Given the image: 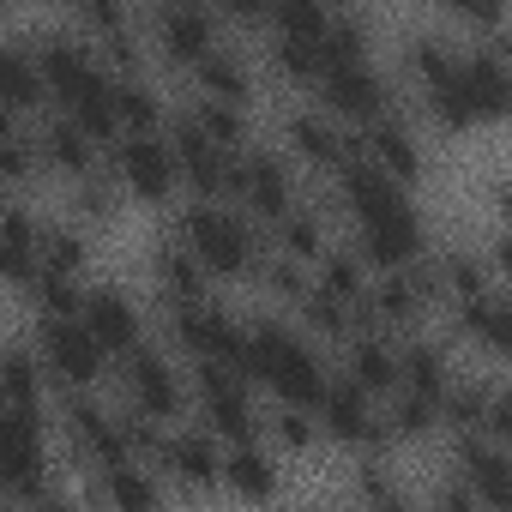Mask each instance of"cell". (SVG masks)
Wrapping results in <instances>:
<instances>
[{
	"instance_id": "cell-1",
	"label": "cell",
	"mask_w": 512,
	"mask_h": 512,
	"mask_svg": "<svg viewBox=\"0 0 512 512\" xmlns=\"http://www.w3.org/2000/svg\"><path fill=\"white\" fill-rule=\"evenodd\" d=\"M193 260L205 266V278L211 284H235V278H260V266H266V253H272V241H266V229L253 223L241 205H229V199H187L181 211H175V229H169Z\"/></svg>"
},
{
	"instance_id": "cell-2",
	"label": "cell",
	"mask_w": 512,
	"mask_h": 512,
	"mask_svg": "<svg viewBox=\"0 0 512 512\" xmlns=\"http://www.w3.org/2000/svg\"><path fill=\"white\" fill-rule=\"evenodd\" d=\"M247 380L272 392L278 404H302V410H320V398L332 392V368L314 350V338L278 314L247 320Z\"/></svg>"
},
{
	"instance_id": "cell-3",
	"label": "cell",
	"mask_w": 512,
	"mask_h": 512,
	"mask_svg": "<svg viewBox=\"0 0 512 512\" xmlns=\"http://www.w3.org/2000/svg\"><path fill=\"white\" fill-rule=\"evenodd\" d=\"M115 368H121V398H127L133 416H151L163 428L187 422V410H193V374L181 368V356L169 344H145V350H133Z\"/></svg>"
},
{
	"instance_id": "cell-4",
	"label": "cell",
	"mask_w": 512,
	"mask_h": 512,
	"mask_svg": "<svg viewBox=\"0 0 512 512\" xmlns=\"http://www.w3.org/2000/svg\"><path fill=\"white\" fill-rule=\"evenodd\" d=\"M229 205H241L260 229H272L302 205V169L284 157V145H247L229 175Z\"/></svg>"
},
{
	"instance_id": "cell-5",
	"label": "cell",
	"mask_w": 512,
	"mask_h": 512,
	"mask_svg": "<svg viewBox=\"0 0 512 512\" xmlns=\"http://www.w3.org/2000/svg\"><path fill=\"white\" fill-rule=\"evenodd\" d=\"M163 338H169V350H175L187 368L223 362V368H241V374H247V320L229 314L223 302L169 308V314H163Z\"/></svg>"
},
{
	"instance_id": "cell-6",
	"label": "cell",
	"mask_w": 512,
	"mask_h": 512,
	"mask_svg": "<svg viewBox=\"0 0 512 512\" xmlns=\"http://www.w3.org/2000/svg\"><path fill=\"white\" fill-rule=\"evenodd\" d=\"M284 157H290L296 169H308L314 181H338V175L362 157V145H356V133H350L344 121H332L320 103H296V109L284 115Z\"/></svg>"
},
{
	"instance_id": "cell-7",
	"label": "cell",
	"mask_w": 512,
	"mask_h": 512,
	"mask_svg": "<svg viewBox=\"0 0 512 512\" xmlns=\"http://www.w3.org/2000/svg\"><path fill=\"white\" fill-rule=\"evenodd\" d=\"M31 350L43 356V368H49V380H55L61 398H67V392H97V380H103L109 362H115V356L85 332V320H37Z\"/></svg>"
},
{
	"instance_id": "cell-8",
	"label": "cell",
	"mask_w": 512,
	"mask_h": 512,
	"mask_svg": "<svg viewBox=\"0 0 512 512\" xmlns=\"http://www.w3.org/2000/svg\"><path fill=\"white\" fill-rule=\"evenodd\" d=\"M314 103H320L332 121H344L350 133H362V127H374V121L398 115V109H392V85H386V73H380L374 61L332 67V73L314 85Z\"/></svg>"
},
{
	"instance_id": "cell-9",
	"label": "cell",
	"mask_w": 512,
	"mask_h": 512,
	"mask_svg": "<svg viewBox=\"0 0 512 512\" xmlns=\"http://www.w3.org/2000/svg\"><path fill=\"white\" fill-rule=\"evenodd\" d=\"M109 169L121 175L127 199L169 205V199L181 193V163H175V145H169V133H127V139L109 151Z\"/></svg>"
},
{
	"instance_id": "cell-10",
	"label": "cell",
	"mask_w": 512,
	"mask_h": 512,
	"mask_svg": "<svg viewBox=\"0 0 512 512\" xmlns=\"http://www.w3.org/2000/svg\"><path fill=\"white\" fill-rule=\"evenodd\" d=\"M320 428H326V440L344 446V452H392L380 398H368L350 374H332V392L320 398Z\"/></svg>"
},
{
	"instance_id": "cell-11",
	"label": "cell",
	"mask_w": 512,
	"mask_h": 512,
	"mask_svg": "<svg viewBox=\"0 0 512 512\" xmlns=\"http://www.w3.org/2000/svg\"><path fill=\"white\" fill-rule=\"evenodd\" d=\"M223 440L211 434V428H199V422H181V428H169V440H163V458H157V476L175 488V494H223Z\"/></svg>"
},
{
	"instance_id": "cell-12",
	"label": "cell",
	"mask_w": 512,
	"mask_h": 512,
	"mask_svg": "<svg viewBox=\"0 0 512 512\" xmlns=\"http://www.w3.org/2000/svg\"><path fill=\"white\" fill-rule=\"evenodd\" d=\"M151 43L169 67L193 73L217 43H223V13L217 7H199V0H169V7L151 13Z\"/></svg>"
},
{
	"instance_id": "cell-13",
	"label": "cell",
	"mask_w": 512,
	"mask_h": 512,
	"mask_svg": "<svg viewBox=\"0 0 512 512\" xmlns=\"http://www.w3.org/2000/svg\"><path fill=\"white\" fill-rule=\"evenodd\" d=\"M49 109H55V97H49L31 37H7L0 43V121H43Z\"/></svg>"
},
{
	"instance_id": "cell-14",
	"label": "cell",
	"mask_w": 512,
	"mask_h": 512,
	"mask_svg": "<svg viewBox=\"0 0 512 512\" xmlns=\"http://www.w3.org/2000/svg\"><path fill=\"white\" fill-rule=\"evenodd\" d=\"M169 145H175V163H181V187H187L193 199H229V175H235V157H241V151L211 145V139L187 121V109L169 121Z\"/></svg>"
},
{
	"instance_id": "cell-15",
	"label": "cell",
	"mask_w": 512,
	"mask_h": 512,
	"mask_svg": "<svg viewBox=\"0 0 512 512\" xmlns=\"http://www.w3.org/2000/svg\"><path fill=\"white\" fill-rule=\"evenodd\" d=\"M79 320H85V332H91L115 362H127L133 350H145V344H151V338H145V314H139V302H133L121 284H91V290H85Z\"/></svg>"
},
{
	"instance_id": "cell-16",
	"label": "cell",
	"mask_w": 512,
	"mask_h": 512,
	"mask_svg": "<svg viewBox=\"0 0 512 512\" xmlns=\"http://www.w3.org/2000/svg\"><path fill=\"white\" fill-rule=\"evenodd\" d=\"M452 470L476 488L482 512H512V452L494 434H452Z\"/></svg>"
},
{
	"instance_id": "cell-17",
	"label": "cell",
	"mask_w": 512,
	"mask_h": 512,
	"mask_svg": "<svg viewBox=\"0 0 512 512\" xmlns=\"http://www.w3.org/2000/svg\"><path fill=\"white\" fill-rule=\"evenodd\" d=\"M223 494L241 506H272L284 494V452L272 440H247L223 452Z\"/></svg>"
},
{
	"instance_id": "cell-18",
	"label": "cell",
	"mask_w": 512,
	"mask_h": 512,
	"mask_svg": "<svg viewBox=\"0 0 512 512\" xmlns=\"http://www.w3.org/2000/svg\"><path fill=\"white\" fill-rule=\"evenodd\" d=\"M356 145H362V157H368L374 169H386L398 187H416V181L428 175V151H422V139H416V127H410L404 115H386V121L362 127Z\"/></svg>"
},
{
	"instance_id": "cell-19",
	"label": "cell",
	"mask_w": 512,
	"mask_h": 512,
	"mask_svg": "<svg viewBox=\"0 0 512 512\" xmlns=\"http://www.w3.org/2000/svg\"><path fill=\"white\" fill-rule=\"evenodd\" d=\"M91 500L97 512H169V482L157 476V464H109L91 476Z\"/></svg>"
},
{
	"instance_id": "cell-20",
	"label": "cell",
	"mask_w": 512,
	"mask_h": 512,
	"mask_svg": "<svg viewBox=\"0 0 512 512\" xmlns=\"http://www.w3.org/2000/svg\"><path fill=\"white\" fill-rule=\"evenodd\" d=\"M452 314V338H464L470 350H482L488 362H506L512 368V296L506 290H488L476 302H458L446 308Z\"/></svg>"
},
{
	"instance_id": "cell-21",
	"label": "cell",
	"mask_w": 512,
	"mask_h": 512,
	"mask_svg": "<svg viewBox=\"0 0 512 512\" xmlns=\"http://www.w3.org/2000/svg\"><path fill=\"white\" fill-rule=\"evenodd\" d=\"M344 374L368 392V398H392L398 386H404V338H392V332H356L350 344H344Z\"/></svg>"
},
{
	"instance_id": "cell-22",
	"label": "cell",
	"mask_w": 512,
	"mask_h": 512,
	"mask_svg": "<svg viewBox=\"0 0 512 512\" xmlns=\"http://www.w3.org/2000/svg\"><path fill=\"white\" fill-rule=\"evenodd\" d=\"M37 139H43V163H49V175L85 181V175H97V169L109 163V151H103L79 121H67L61 109H49V115L37 121Z\"/></svg>"
},
{
	"instance_id": "cell-23",
	"label": "cell",
	"mask_w": 512,
	"mask_h": 512,
	"mask_svg": "<svg viewBox=\"0 0 512 512\" xmlns=\"http://www.w3.org/2000/svg\"><path fill=\"white\" fill-rule=\"evenodd\" d=\"M151 284H157L163 308H199V302H211V278H205V266L193 260V253H187L175 235H163V241L151 247Z\"/></svg>"
},
{
	"instance_id": "cell-24",
	"label": "cell",
	"mask_w": 512,
	"mask_h": 512,
	"mask_svg": "<svg viewBox=\"0 0 512 512\" xmlns=\"http://www.w3.org/2000/svg\"><path fill=\"white\" fill-rule=\"evenodd\" d=\"M266 241H272V253H284V260H296V266H308V272H320V260L338 247V241H332V217H326L314 199H302L284 223H272Z\"/></svg>"
},
{
	"instance_id": "cell-25",
	"label": "cell",
	"mask_w": 512,
	"mask_h": 512,
	"mask_svg": "<svg viewBox=\"0 0 512 512\" xmlns=\"http://www.w3.org/2000/svg\"><path fill=\"white\" fill-rule=\"evenodd\" d=\"M193 91H199V97H217V103H241V109H247V97H253V61H247V49H241L235 37H223V43L193 67Z\"/></svg>"
},
{
	"instance_id": "cell-26",
	"label": "cell",
	"mask_w": 512,
	"mask_h": 512,
	"mask_svg": "<svg viewBox=\"0 0 512 512\" xmlns=\"http://www.w3.org/2000/svg\"><path fill=\"white\" fill-rule=\"evenodd\" d=\"M494 392H500V380H488V374H458V380L446 386V398H440L446 434H488Z\"/></svg>"
},
{
	"instance_id": "cell-27",
	"label": "cell",
	"mask_w": 512,
	"mask_h": 512,
	"mask_svg": "<svg viewBox=\"0 0 512 512\" xmlns=\"http://www.w3.org/2000/svg\"><path fill=\"white\" fill-rule=\"evenodd\" d=\"M43 272L85 284V272H91V229L85 223H73V217H49L43 223Z\"/></svg>"
},
{
	"instance_id": "cell-28",
	"label": "cell",
	"mask_w": 512,
	"mask_h": 512,
	"mask_svg": "<svg viewBox=\"0 0 512 512\" xmlns=\"http://www.w3.org/2000/svg\"><path fill=\"white\" fill-rule=\"evenodd\" d=\"M458 380L452 368V350L428 332L404 338V392H422V398H446V386Z\"/></svg>"
},
{
	"instance_id": "cell-29",
	"label": "cell",
	"mask_w": 512,
	"mask_h": 512,
	"mask_svg": "<svg viewBox=\"0 0 512 512\" xmlns=\"http://www.w3.org/2000/svg\"><path fill=\"white\" fill-rule=\"evenodd\" d=\"M115 115H121V127H127V133H169V121H175L151 73L115 79Z\"/></svg>"
},
{
	"instance_id": "cell-30",
	"label": "cell",
	"mask_w": 512,
	"mask_h": 512,
	"mask_svg": "<svg viewBox=\"0 0 512 512\" xmlns=\"http://www.w3.org/2000/svg\"><path fill=\"white\" fill-rule=\"evenodd\" d=\"M434 278H440V290H446V308L476 302V296L494 290V278H488V266H482V247H440V253H434Z\"/></svg>"
},
{
	"instance_id": "cell-31",
	"label": "cell",
	"mask_w": 512,
	"mask_h": 512,
	"mask_svg": "<svg viewBox=\"0 0 512 512\" xmlns=\"http://www.w3.org/2000/svg\"><path fill=\"white\" fill-rule=\"evenodd\" d=\"M187 121L211 139V145H223V151H247L253 139H247V109L241 103H217V97H187Z\"/></svg>"
},
{
	"instance_id": "cell-32",
	"label": "cell",
	"mask_w": 512,
	"mask_h": 512,
	"mask_svg": "<svg viewBox=\"0 0 512 512\" xmlns=\"http://www.w3.org/2000/svg\"><path fill=\"white\" fill-rule=\"evenodd\" d=\"M121 199H127V187H121V175L103 163L97 175L73 181V223H85V229H103V223H115Z\"/></svg>"
},
{
	"instance_id": "cell-33",
	"label": "cell",
	"mask_w": 512,
	"mask_h": 512,
	"mask_svg": "<svg viewBox=\"0 0 512 512\" xmlns=\"http://www.w3.org/2000/svg\"><path fill=\"white\" fill-rule=\"evenodd\" d=\"M380 416H386V434L392 440H428L434 428H446L440 398H422V392H404V386L380 404Z\"/></svg>"
},
{
	"instance_id": "cell-34",
	"label": "cell",
	"mask_w": 512,
	"mask_h": 512,
	"mask_svg": "<svg viewBox=\"0 0 512 512\" xmlns=\"http://www.w3.org/2000/svg\"><path fill=\"white\" fill-rule=\"evenodd\" d=\"M266 440H272L284 458H302V452H314V446L326 440V428H320V410H302V404H272V410H266Z\"/></svg>"
},
{
	"instance_id": "cell-35",
	"label": "cell",
	"mask_w": 512,
	"mask_h": 512,
	"mask_svg": "<svg viewBox=\"0 0 512 512\" xmlns=\"http://www.w3.org/2000/svg\"><path fill=\"white\" fill-rule=\"evenodd\" d=\"M260 284H266L278 302H290V308H302V302L314 296V272H308V266H296V260H284V253H266Z\"/></svg>"
},
{
	"instance_id": "cell-36",
	"label": "cell",
	"mask_w": 512,
	"mask_h": 512,
	"mask_svg": "<svg viewBox=\"0 0 512 512\" xmlns=\"http://www.w3.org/2000/svg\"><path fill=\"white\" fill-rule=\"evenodd\" d=\"M422 512H482V500H476V488L446 464L440 476H428V494H422Z\"/></svg>"
},
{
	"instance_id": "cell-37",
	"label": "cell",
	"mask_w": 512,
	"mask_h": 512,
	"mask_svg": "<svg viewBox=\"0 0 512 512\" xmlns=\"http://www.w3.org/2000/svg\"><path fill=\"white\" fill-rule=\"evenodd\" d=\"M482 247V266H488V278H494V290H506L512 296V235L506 229H494L488 241H476Z\"/></svg>"
},
{
	"instance_id": "cell-38",
	"label": "cell",
	"mask_w": 512,
	"mask_h": 512,
	"mask_svg": "<svg viewBox=\"0 0 512 512\" xmlns=\"http://www.w3.org/2000/svg\"><path fill=\"white\" fill-rule=\"evenodd\" d=\"M488 434L512 452V380H500V392H494V410H488Z\"/></svg>"
},
{
	"instance_id": "cell-39",
	"label": "cell",
	"mask_w": 512,
	"mask_h": 512,
	"mask_svg": "<svg viewBox=\"0 0 512 512\" xmlns=\"http://www.w3.org/2000/svg\"><path fill=\"white\" fill-rule=\"evenodd\" d=\"M31 512H97V500H91V494H79V488H67V482H61V488H55V494H43V500H37V506H31Z\"/></svg>"
},
{
	"instance_id": "cell-40",
	"label": "cell",
	"mask_w": 512,
	"mask_h": 512,
	"mask_svg": "<svg viewBox=\"0 0 512 512\" xmlns=\"http://www.w3.org/2000/svg\"><path fill=\"white\" fill-rule=\"evenodd\" d=\"M488 205H494V217H500V229L512 235V175H500V181H488Z\"/></svg>"
},
{
	"instance_id": "cell-41",
	"label": "cell",
	"mask_w": 512,
	"mask_h": 512,
	"mask_svg": "<svg viewBox=\"0 0 512 512\" xmlns=\"http://www.w3.org/2000/svg\"><path fill=\"white\" fill-rule=\"evenodd\" d=\"M362 512H422L410 494H398V500H380V506H362Z\"/></svg>"
}]
</instances>
